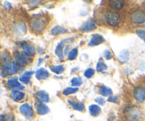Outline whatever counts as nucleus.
Wrapping results in <instances>:
<instances>
[{"label":"nucleus","instance_id":"nucleus-1","mask_svg":"<svg viewBox=\"0 0 145 121\" xmlns=\"http://www.w3.org/2000/svg\"><path fill=\"white\" fill-rule=\"evenodd\" d=\"M124 115L129 121H139L142 118V111L137 106H130L125 109Z\"/></svg>","mask_w":145,"mask_h":121},{"label":"nucleus","instance_id":"nucleus-2","mask_svg":"<svg viewBox=\"0 0 145 121\" xmlns=\"http://www.w3.org/2000/svg\"><path fill=\"white\" fill-rule=\"evenodd\" d=\"M2 62L3 70L5 71L7 75H13L18 70V64H17V63L10 59V58L5 57V58H3Z\"/></svg>","mask_w":145,"mask_h":121},{"label":"nucleus","instance_id":"nucleus-3","mask_svg":"<svg viewBox=\"0 0 145 121\" xmlns=\"http://www.w3.org/2000/svg\"><path fill=\"white\" fill-rule=\"evenodd\" d=\"M46 24V19L43 17L36 16L31 20L30 25L33 31L40 32L45 28Z\"/></svg>","mask_w":145,"mask_h":121},{"label":"nucleus","instance_id":"nucleus-4","mask_svg":"<svg viewBox=\"0 0 145 121\" xmlns=\"http://www.w3.org/2000/svg\"><path fill=\"white\" fill-rule=\"evenodd\" d=\"M105 20L109 25L116 26L120 24V17L118 13L116 11H108L105 14Z\"/></svg>","mask_w":145,"mask_h":121},{"label":"nucleus","instance_id":"nucleus-5","mask_svg":"<svg viewBox=\"0 0 145 121\" xmlns=\"http://www.w3.org/2000/svg\"><path fill=\"white\" fill-rule=\"evenodd\" d=\"M131 20L135 24H143L145 22V13L142 10H136L132 14Z\"/></svg>","mask_w":145,"mask_h":121},{"label":"nucleus","instance_id":"nucleus-6","mask_svg":"<svg viewBox=\"0 0 145 121\" xmlns=\"http://www.w3.org/2000/svg\"><path fill=\"white\" fill-rule=\"evenodd\" d=\"M19 110L27 119H31L34 115L33 110L32 107L28 103L22 104L19 107Z\"/></svg>","mask_w":145,"mask_h":121},{"label":"nucleus","instance_id":"nucleus-7","mask_svg":"<svg viewBox=\"0 0 145 121\" xmlns=\"http://www.w3.org/2000/svg\"><path fill=\"white\" fill-rule=\"evenodd\" d=\"M14 56H15L17 64H18L20 65H22V66L28 63L30 61L29 58L23 51H17V52H16L14 54Z\"/></svg>","mask_w":145,"mask_h":121},{"label":"nucleus","instance_id":"nucleus-8","mask_svg":"<svg viewBox=\"0 0 145 121\" xmlns=\"http://www.w3.org/2000/svg\"><path fill=\"white\" fill-rule=\"evenodd\" d=\"M26 31V26L23 21H17L13 24V31L17 35H24L25 34Z\"/></svg>","mask_w":145,"mask_h":121},{"label":"nucleus","instance_id":"nucleus-9","mask_svg":"<svg viewBox=\"0 0 145 121\" xmlns=\"http://www.w3.org/2000/svg\"><path fill=\"white\" fill-rule=\"evenodd\" d=\"M134 97L139 103L144 102L145 101V88L143 87H137L135 88Z\"/></svg>","mask_w":145,"mask_h":121},{"label":"nucleus","instance_id":"nucleus-10","mask_svg":"<svg viewBox=\"0 0 145 121\" xmlns=\"http://www.w3.org/2000/svg\"><path fill=\"white\" fill-rule=\"evenodd\" d=\"M105 41V38L101 34H93L92 37L91 38L90 41L89 43V46H98L99 44H102Z\"/></svg>","mask_w":145,"mask_h":121},{"label":"nucleus","instance_id":"nucleus-11","mask_svg":"<svg viewBox=\"0 0 145 121\" xmlns=\"http://www.w3.org/2000/svg\"><path fill=\"white\" fill-rule=\"evenodd\" d=\"M35 108H36V111L38 115H45V114H48L50 112L49 107L47 106L45 104L40 102V101L37 102L35 103Z\"/></svg>","mask_w":145,"mask_h":121},{"label":"nucleus","instance_id":"nucleus-12","mask_svg":"<svg viewBox=\"0 0 145 121\" xmlns=\"http://www.w3.org/2000/svg\"><path fill=\"white\" fill-rule=\"evenodd\" d=\"M96 27L97 26H96V24H95L94 21L92 19H89L80 27V29L84 31H90L96 29Z\"/></svg>","mask_w":145,"mask_h":121},{"label":"nucleus","instance_id":"nucleus-13","mask_svg":"<svg viewBox=\"0 0 145 121\" xmlns=\"http://www.w3.org/2000/svg\"><path fill=\"white\" fill-rule=\"evenodd\" d=\"M35 95L38 97L39 101L42 102H48L50 101V97L48 93L43 90H40V91H38L35 93Z\"/></svg>","mask_w":145,"mask_h":121},{"label":"nucleus","instance_id":"nucleus-14","mask_svg":"<svg viewBox=\"0 0 145 121\" xmlns=\"http://www.w3.org/2000/svg\"><path fill=\"white\" fill-rule=\"evenodd\" d=\"M49 72L44 68H40L35 72V78L38 80H45L49 77Z\"/></svg>","mask_w":145,"mask_h":121},{"label":"nucleus","instance_id":"nucleus-15","mask_svg":"<svg viewBox=\"0 0 145 121\" xmlns=\"http://www.w3.org/2000/svg\"><path fill=\"white\" fill-rule=\"evenodd\" d=\"M10 97L14 101H20L24 98V93L18 90H14L11 91Z\"/></svg>","mask_w":145,"mask_h":121},{"label":"nucleus","instance_id":"nucleus-16","mask_svg":"<svg viewBox=\"0 0 145 121\" xmlns=\"http://www.w3.org/2000/svg\"><path fill=\"white\" fill-rule=\"evenodd\" d=\"M124 3L123 0H110L109 1V6L113 9L120 10L123 7Z\"/></svg>","mask_w":145,"mask_h":121},{"label":"nucleus","instance_id":"nucleus-17","mask_svg":"<svg viewBox=\"0 0 145 121\" xmlns=\"http://www.w3.org/2000/svg\"><path fill=\"white\" fill-rule=\"evenodd\" d=\"M8 85L10 88H17V89H24V86L21 85L19 82L18 81V78H10L8 80Z\"/></svg>","mask_w":145,"mask_h":121},{"label":"nucleus","instance_id":"nucleus-18","mask_svg":"<svg viewBox=\"0 0 145 121\" xmlns=\"http://www.w3.org/2000/svg\"><path fill=\"white\" fill-rule=\"evenodd\" d=\"M23 51L27 56H33L35 54L34 46L29 44H25L23 45Z\"/></svg>","mask_w":145,"mask_h":121},{"label":"nucleus","instance_id":"nucleus-19","mask_svg":"<svg viewBox=\"0 0 145 121\" xmlns=\"http://www.w3.org/2000/svg\"><path fill=\"white\" fill-rule=\"evenodd\" d=\"M67 102H69V103L72 105V108H73L74 110H76L81 111V112H82V111L84 110L85 108H84V105L83 102H75V101H72V100H70V99H68Z\"/></svg>","mask_w":145,"mask_h":121},{"label":"nucleus","instance_id":"nucleus-20","mask_svg":"<svg viewBox=\"0 0 145 121\" xmlns=\"http://www.w3.org/2000/svg\"><path fill=\"white\" fill-rule=\"evenodd\" d=\"M130 58V52L127 49H123L118 54V59L121 62L126 63Z\"/></svg>","mask_w":145,"mask_h":121},{"label":"nucleus","instance_id":"nucleus-21","mask_svg":"<svg viewBox=\"0 0 145 121\" xmlns=\"http://www.w3.org/2000/svg\"><path fill=\"white\" fill-rule=\"evenodd\" d=\"M89 109L90 114L93 117L99 116L101 112V108L97 105H91Z\"/></svg>","mask_w":145,"mask_h":121},{"label":"nucleus","instance_id":"nucleus-22","mask_svg":"<svg viewBox=\"0 0 145 121\" xmlns=\"http://www.w3.org/2000/svg\"><path fill=\"white\" fill-rule=\"evenodd\" d=\"M65 46V44L62 42L59 43L57 46L56 48H55V53L57 56L59 60L63 59L64 58V54H63V48Z\"/></svg>","mask_w":145,"mask_h":121},{"label":"nucleus","instance_id":"nucleus-23","mask_svg":"<svg viewBox=\"0 0 145 121\" xmlns=\"http://www.w3.org/2000/svg\"><path fill=\"white\" fill-rule=\"evenodd\" d=\"M34 73L33 71H28V72H25L24 75H22L21 76V78H19L20 81L23 83L25 84H28L31 81V76Z\"/></svg>","mask_w":145,"mask_h":121},{"label":"nucleus","instance_id":"nucleus-24","mask_svg":"<svg viewBox=\"0 0 145 121\" xmlns=\"http://www.w3.org/2000/svg\"><path fill=\"white\" fill-rule=\"evenodd\" d=\"M67 31V30L64 27L60 26H55L51 29V34L54 36H56L60 34H65Z\"/></svg>","mask_w":145,"mask_h":121},{"label":"nucleus","instance_id":"nucleus-25","mask_svg":"<svg viewBox=\"0 0 145 121\" xmlns=\"http://www.w3.org/2000/svg\"><path fill=\"white\" fill-rule=\"evenodd\" d=\"M99 93L103 96H111V95L113 94L111 88L106 86V85H103V86L101 87L100 89H99Z\"/></svg>","mask_w":145,"mask_h":121},{"label":"nucleus","instance_id":"nucleus-26","mask_svg":"<svg viewBox=\"0 0 145 121\" xmlns=\"http://www.w3.org/2000/svg\"><path fill=\"white\" fill-rule=\"evenodd\" d=\"M51 71L53 73L57 74H60L62 72H64L65 71V68H64L63 65H52V66L50 67Z\"/></svg>","mask_w":145,"mask_h":121},{"label":"nucleus","instance_id":"nucleus-27","mask_svg":"<svg viewBox=\"0 0 145 121\" xmlns=\"http://www.w3.org/2000/svg\"><path fill=\"white\" fill-rule=\"evenodd\" d=\"M83 83L82 78L79 77H74L71 80V83H72V86H79Z\"/></svg>","mask_w":145,"mask_h":121},{"label":"nucleus","instance_id":"nucleus-28","mask_svg":"<svg viewBox=\"0 0 145 121\" xmlns=\"http://www.w3.org/2000/svg\"><path fill=\"white\" fill-rule=\"evenodd\" d=\"M14 115L13 114H5L1 115V121H14Z\"/></svg>","mask_w":145,"mask_h":121},{"label":"nucleus","instance_id":"nucleus-29","mask_svg":"<svg viewBox=\"0 0 145 121\" xmlns=\"http://www.w3.org/2000/svg\"><path fill=\"white\" fill-rule=\"evenodd\" d=\"M78 91V88H72V87H69V88H66L63 91V95H70V94L74 93L77 92Z\"/></svg>","mask_w":145,"mask_h":121},{"label":"nucleus","instance_id":"nucleus-30","mask_svg":"<svg viewBox=\"0 0 145 121\" xmlns=\"http://www.w3.org/2000/svg\"><path fill=\"white\" fill-rule=\"evenodd\" d=\"M107 68V65H106V63H104L103 61H99V62H98L97 65H96V70H97V71H99V72L105 71V70H106Z\"/></svg>","mask_w":145,"mask_h":121},{"label":"nucleus","instance_id":"nucleus-31","mask_svg":"<svg viewBox=\"0 0 145 121\" xmlns=\"http://www.w3.org/2000/svg\"><path fill=\"white\" fill-rule=\"evenodd\" d=\"M77 55L78 49L76 48H74L69 52V55H68V58L69 60H74L76 58V56H77Z\"/></svg>","mask_w":145,"mask_h":121},{"label":"nucleus","instance_id":"nucleus-32","mask_svg":"<svg viewBox=\"0 0 145 121\" xmlns=\"http://www.w3.org/2000/svg\"><path fill=\"white\" fill-rule=\"evenodd\" d=\"M94 73H95V71L93 69V68H88V69H86V71H85L84 75V76L86 77V78H90L94 75Z\"/></svg>","mask_w":145,"mask_h":121},{"label":"nucleus","instance_id":"nucleus-33","mask_svg":"<svg viewBox=\"0 0 145 121\" xmlns=\"http://www.w3.org/2000/svg\"><path fill=\"white\" fill-rule=\"evenodd\" d=\"M135 32L140 38H142L143 41H145V30L138 29V30H136Z\"/></svg>","mask_w":145,"mask_h":121},{"label":"nucleus","instance_id":"nucleus-34","mask_svg":"<svg viewBox=\"0 0 145 121\" xmlns=\"http://www.w3.org/2000/svg\"><path fill=\"white\" fill-rule=\"evenodd\" d=\"M103 56H105L106 59L110 60L113 58V55L111 54V53L110 52V51L108 49H106L104 51H103Z\"/></svg>","mask_w":145,"mask_h":121},{"label":"nucleus","instance_id":"nucleus-35","mask_svg":"<svg viewBox=\"0 0 145 121\" xmlns=\"http://www.w3.org/2000/svg\"><path fill=\"white\" fill-rule=\"evenodd\" d=\"M118 95H111V96H110V98L108 99V101L114 102V103H118Z\"/></svg>","mask_w":145,"mask_h":121},{"label":"nucleus","instance_id":"nucleus-36","mask_svg":"<svg viewBox=\"0 0 145 121\" xmlns=\"http://www.w3.org/2000/svg\"><path fill=\"white\" fill-rule=\"evenodd\" d=\"M95 101H96V102H97L98 103L101 105H103L105 104V102H106L105 99L103 98H102V97H98V98H96Z\"/></svg>","mask_w":145,"mask_h":121},{"label":"nucleus","instance_id":"nucleus-37","mask_svg":"<svg viewBox=\"0 0 145 121\" xmlns=\"http://www.w3.org/2000/svg\"><path fill=\"white\" fill-rule=\"evenodd\" d=\"M4 7H5V8L8 10L10 9L11 8V4H10L9 2H8V1H5L4 4Z\"/></svg>","mask_w":145,"mask_h":121},{"label":"nucleus","instance_id":"nucleus-38","mask_svg":"<svg viewBox=\"0 0 145 121\" xmlns=\"http://www.w3.org/2000/svg\"><path fill=\"white\" fill-rule=\"evenodd\" d=\"M40 2L41 1H28V3H32L31 4H33V5H36Z\"/></svg>","mask_w":145,"mask_h":121}]
</instances>
